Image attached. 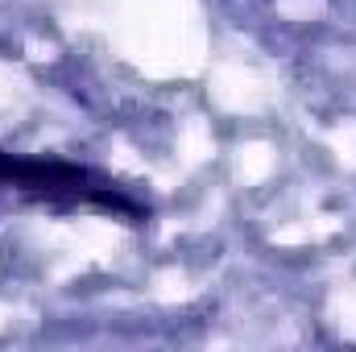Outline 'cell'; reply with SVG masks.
Masks as SVG:
<instances>
[{"label": "cell", "instance_id": "cell-1", "mask_svg": "<svg viewBox=\"0 0 356 352\" xmlns=\"http://www.w3.org/2000/svg\"><path fill=\"white\" fill-rule=\"evenodd\" d=\"M13 166H17V162H13L8 154H0V182H13Z\"/></svg>", "mask_w": 356, "mask_h": 352}]
</instances>
